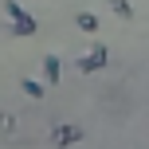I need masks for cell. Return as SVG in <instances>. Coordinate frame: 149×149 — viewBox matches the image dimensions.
<instances>
[{
  "instance_id": "6da1fadb",
  "label": "cell",
  "mask_w": 149,
  "mask_h": 149,
  "mask_svg": "<svg viewBox=\"0 0 149 149\" xmlns=\"http://www.w3.org/2000/svg\"><path fill=\"white\" fill-rule=\"evenodd\" d=\"M4 8H8V16H12V20H16V31H24V36H31V31H36V24H31V16L24 12V8H16L12 0H8Z\"/></svg>"
},
{
  "instance_id": "7a4b0ae2",
  "label": "cell",
  "mask_w": 149,
  "mask_h": 149,
  "mask_svg": "<svg viewBox=\"0 0 149 149\" xmlns=\"http://www.w3.org/2000/svg\"><path fill=\"white\" fill-rule=\"evenodd\" d=\"M102 63H106V51H102V47H94L90 55H82V59H79V67H82V71H94V67H102Z\"/></svg>"
},
{
  "instance_id": "3957f363",
  "label": "cell",
  "mask_w": 149,
  "mask_h": 149,
  "mask_svg": "<svg viewBox=\"0 0 149 149\" xmlns=\"http://www.w3.org/2000/svg\"><path fill=\"white\" fill-rule=\"evenodd\" d=\"M59 141H63V145L79 141V130H74V126H63V130H59Z\"/></svg>"
},
{
  "instance_id": "277c9868",
  "label": "cell",
  "mask_w": 149,
  "mask_h": 149,
  "mask_svg": "<svg viewBox=\"0 0 149 149\" xmlns=\"http://www.w3.org/2000/svg\"><path fill=\"white\" fill-rule=\"evenodd\" d=\"M43 67H47V79H51V82H59V59H55V55L43 63Z\"/></svg>"
},
{
  "instance_id": "5b68a950",
  "label": "cell",
  "mask_w": 149,
  "mask_h": 149,
  "mask_svg": "<svg viewBox=\"0 0 149 149\" xmlns=\"http://www.w3.org/2000/svg\"><path fill=\"white\" fill-rule=\"evenodd\" d=\"M79 28H82V31H94L98 24H94V16H86V12H82V16H79Z\"/></svg>"
},
{
  "instance_id": "8992f818",
  "label": "cell",
  "mask_w": 149,
  "mask_h": 149,
  "mask_svg": "<svg viewBox=\"0 0 149 149\" xmlns=\"http://www.w3.org/2000/svg\"><path fill=\"white\" fill-rule=\"evenodd\" d=\"M24 90H28L31 98H39V94H43V86H39V82H31V79H24Z\"/></svg>"
}]
</instances>
